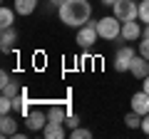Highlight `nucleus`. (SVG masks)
<instances>
[{
    "mask_svg": "<svg viewBox=\"0 0 149 139\" xmlns=\"http://www.w3.org/2000/svg\"><path fill=\"white\" fill-rule=\"evenodd\" d=\"M57 15L67 27H82L92 17V5L87 0H65V3H60Z\"/></svg>",
    "mask_w": 149,
    "mask_h": 139,
    "instance_id": "obj_1",
    "label": "nucleus"
},
{
    "mask_svg": "<svg viewBox=\"0 0 149 139\" xmlns=\"http://www.w3.org/2000/svg\"><path fill=\"white\" fill-rule=\"evenodd\" d=\"M97 32L102 40H117L122 38V20L114 15H107L102 20H97Z\"/></svg>",
    "mask_w": 149,
    "mask_h": 139,
    "instance_id": "obj_2",
    "label": "nucleus"
},
{
    "mask_svg": "<svg viewBox=\"0 0 149 139\" xmlns=\"http://www.w3.org/2000/svg\"><path fill=\"white\" fill-rule=\"evenodd\" d=\"M112 8H114V17H119L122 22L139 20V3L134 0H117Z\"/></svg>",
    "mask_w": 149,
    "mask_h": 139,
    "instance_id": "obj_3",
    "label": "nucleus"
},
{
    "mask_svg": "<svg viewBox=\"0 0 149 139\" xmlns=\"http://www.w3.org/2000/svg\"><path fill=\"white\" fill-rule=\"evenodd\" d=\"M97 38H100V32H97V22H85V25L77 30V45L80 47H92V45L97 42Z\"/></svg>",
    "mask_w": 149,
    "mask_h": 139,
    "instance_id": "obj_4",
    "label": "nucleus"
},
{
    "mask_svg": "<svg viewBox=\"0 0 149 139\" xmlns=\"http://www.w3.org/2000/svg\"><path fill=\"white\" fill-rule=\"evenodd\" d=\"M132 60H134V50L129 47V45H122V47L117 50V55H114V70H117V72H129Z\"/></svg>",
    "mask_w": 149,
    "mask_h": 139,
    "instance_id": "obj_5",
    "label": "nucleus"
},
{
    "mask_svg": "<svg viewBox=\"0 0 149 139\" xmlns=\"http://www.w3.org/2000/svg\"><path fill=\"white\" fill-rule=\"evenodd\" d=\"M45 124H47V114L40 112V109H32V112L25 117V127L30 129V132H42Z\"/></svg>",
    "mask_w": 149,
    "mask_h": 139,
    "instance_id": "obj_6",
    "label": "nucleus"
},
{
    "mask_svg": "<svg viewBox=\"0 0 149 139\" xmlns=\"http://www.w3.org/2000/svg\"><path fill=\"white\" fill-rule=\"evenodd\" d=\"M142 32H144V27L139 25L137 20L122 22V40H127V42H134V40H142Z\"/></svg>",
    "mask_w": 149,
    "mask_h": 139,
    "instance_id": "obj_7",
    "label": "nucleus"
},
{
    "mask_svg": "<svg viewBox=\"0 0 149 139\" xmlns=\"http://www.w3.org/2000/svg\"><path fill=\"white\" fill-rule=\"evenodd\" d=\"M129 72H132L134 77H139V80H144V77L149 75V60L142 57V55H134L132 65H129Z\"/></svg>",
    "mask_w": 149,
    "mask_h": 139,
    "instance_id": "obj_8",
    "label": "nucleus"
},
{
    "mask_svg": "<svg viewBox=\"0 0 149 139\" xmlns=\"http://www.w3.org/2000/svg\"><path fill=\"white\" fill-rule=\"evenodd\" d=\"M132 109H134V112H139L142 117H144V114H149V95L144 90L132 95Z\"/></svg>",
    "mask_w": 149,
    "mask_h": 139,
    "instance_id": "obj_9",
    "label": "nucleus"
},
{
    "mask_svg": "<svg viewBox=\"0 0 149 139\" xmlns=\"http://www.w3.org/2000/svg\"><path fill=\"white\" fill-rule=\"evenodd\" d=\"M0 134H3V137H15L17 134V122H15V117H13V112L0 117Z\"/></svg>",
    "mask_w": 149,
    "mask_h": 139,
    "instance_id": "obj_10",
    "label": "nucleus"
},
{
    "mask_svg": "<svg viewBox=\"0 0 149 139\" xmlns=\"http://www.w3.org/2000/svg\"><path fill=\"white\" fill-rule=\"evenodd\" d=\"M15 42H17V30L15 27H5L3 30V38H0V50L3 52H10L15 47Z\"/></svg>",
    "mask_w": 149,
    "mask_h": 139,
    "instance_id": "obj_11",
    "label": "nucleus"
},
{
    "mask_svg": "<svg viewBox=\"0 0 149 139\" xmlns=\"http://www.w3.org/2000/svg\"><path fill=\"white\" fill-rule=\"evenodd\" d=\"M42 137L45 139H65L67 132H65V124H57V122H47L42 129Z\"/></svg>",
    "mask_w": 149,
    "mask_h": 139,
    "instance_id": "obj_12",
    "label": "nucleus"
},
{
    "mask_svg": "<svg viewBox=\"0 0 149 139\" xmlns=\"http://www.w3.org/2000/svg\"><path fill=\"white\" fill-rule=\"evenodd\" d=\"M67 114H70V109H65V107H60V104H55V107H50V112H47V122H57V124H65Z\"/></svg>",
    "mask_w": 149,
    "mask_h": 139,
    "instance_id": "obj_13",
    "label": "nucleus"
},
{
    "mask_svg": "<svg viewBox=\"0 0 149 139\" xmlns=\"http://www.w3.org/2000/svg\"><path fill=\"white\" fill-rule=\"evenodd\" d=\"M37 8V0H15V13L17 15H32Z\"/></svg>",
    "mask_w": 149,
    "mask_h": 139,
    "instance_id": "obj_14",
    "label": "nucleus"
},
{
    "mask_svg": "<svg viewBox=\"0 0 149 139\" xmlns=\"http://www.w3.org/2000/svg\"><path fill=\"white\" fill-rule=\"evenodd\" d=\"M13 25H15V13L10 8H3L0 10V27L5 30V27H13Z\"/></svg>",
    "mask_w": 149,
    "mask_h": 139,
    "instance_id": "obj_15",
    "label": "nucleus"
},
{
    "mask_svg": "<svg viewBox=\"0 0 149 139\" xmlns=\"http://www.w3.org/2000/svg\"><path fill=\"white\" fill-rule=\"evenodd\" d=\"M124 124H127L129 129H137V127H142V114L132 109V112H129L127 117H124Z\"/></svg>",
    "mask_w": 149,
    "mask_h": 139,
    "instance_id": "obj_16",
    "label": "nucleus"
},
{
    "mask_svg": "<svg viewBox=\"0 0 149 139\" xmlns=\"http://www.w3.org/2000/svg\"><path fill=\"white\" fill-rule=\"evenodd\" d=\"M13 112V97L3 95L0 97V114H10Z\"/></svg>",
    "mask_w": 149,
    "mask_h": 139,
    "instance_id": "obj_17",
    "label": "nucleus"
},
{
    "mask_svg": "<svg viewBox=\"0 0 149 139\" xmlns=\"http://www.w3.org/2000/svg\"><path fill=\"white\" fill-rule=\"evenodd\" d=\"M70 137L72 139H90L92 132L90 129H82V127H74V129H70Z\"/></svg>",
    "mask_w": 149,
    "mask_h": 139,
    "instance_id": "obj_18",
    "label": "nucleus"
},
{
    "mask_svg": "<svg viewBox=\"0 0 149 139\" xmlns=\"http://www.w3.org/2000/svg\"><path fill=\"white\" fill-rule=\"evenodd\" d=\"M139 20L144 25H149V0H142L139 3Z\"/></svg>",
    "mask_w": 149,
    "mask_h": 139,
    "instance_id": "obj_19",
    "label": "nucleus"
},
{
    "mask_svg": "<svg viewBox=\"0 0 149 139\" xmlns=\"http://www.w3.org/2000/svg\"><path fill=\"white\" fill-rule=\"evenodd\" d=\"M20 87H17V82H10V85H5V87H3V95H8V97H13V99H15V97L17 95H20Z\"/></svg>",
    "mask_w": 149,
    "mask_h": 139,
    "instance_id": "obj_20",
    "label": "nucleus"
},
{
    "mask_svg": "<svg viewBox=\"0 0 149 139\" xmlns=\"http://www.w3.org/2000/svg\"><path fill=\"white\" fill-rule=\"evenodd\" d=\"M139 55L149 60V40L147 38H142V42H139Z\"/></svg>",
    "mask_w": 149,
    "mask_h": 139,
    "instance_id": "obj_21",
    "label": "nucleus"
},
{
    "mask_svg": "<svg viewBox=\"0 0 149 139\" xmlns=\"http://www.w3.org/2000/svg\"><path fill=\"white\" fill-rule=\"evenodd\" d=\"M65 124H67L70 129H74V127H80V117H77V114H67V119H65Z\"/></svg>",
    "mask_w": 149,
    "mask_h": 139,
    "instance_id": "obj_22",
    "label": "nucleus"
},
{
    "mask_svg": "<svg viewBox=\"0 0 149 139\" xmlns=\"http://www.w3.org/2000/svg\"><path fill=\"white\" fill-rule=\"evenodd\" d=\"M139 129L149 137V114H144V117H142V127H139Z\"/></svg>",
    "mask_w": 149,
    "mask_h": 139,
    "instance_id": "obj_23",
    "label": "nucleus"
},
{
    "mask_svg": "<svg viewBox=\"0 0 149 139\" xmlns=\"http://www.w3.org/2000/svg\"><path fill=\"white\" fill-rule=\"evenodd\" d=\"M5 85H10V75L3 70V72H0V87H5Z\"/></svg>",
    "mask_w": 149,
    "mask_h": 139,
    "instance_id": "obj_24",
    "label": "nucleus"
},
{
    "mask_svg": "<svg viewBox=\"0 0 149 139\" xmlns=\"http://www.w3.org/2000/svg\"><path fill=\"white\" fill-rule=\"evenodd\" d=\"M142 90H144V92H147V95H149V75L144 77V82H142Z\"/></svg>",
    "mask_w": 149,
    "mask_h": 139,
    "instance_id": "obj_25",
    "label": "nucleus"
},
{
    "mask_svg": "<svg viewBox=\"0 0 149 139\" xmlns=\"http://www.w3.org/2000/svg\"><path fill=\"white\" fill-rule=\"evenodd\" d=\"M142 38H147V40H149V25H144V32H142Z\"/></svg>",
    "mask_w": 149,
    "mask_h": 139,
    "instance_id": "obj_26",
    "label": "nucleus"
},
{
    "mask_svg": "<svg viewBox=\"0 0 149 139\" xmlns=\"http://www.w3.org/2000/svg\"><path fill=\"white\" fill-rule=\"evenodd\" d=\"M114 3H117V0H102V5H109V8L114 5Z\"/></svg>",
    "mask_w": 149,
    "mask_h": 139,
    "instance_id": "obj_27",
    "label": "nucleus"
},
{
    "mask_svg": "<svg viewBox=\"0 0 149 139\" xmlns=\"http://www.w3.org/2000/svg\"><path fill=\"white\" fill-rule=\"evenodd\" d=\"M50 3H52V5H57V8H60V3H65V0H50Z\"/></svg>",
    "mask_w": 149,
    "mask_h": 139,
    "instance_id": "obj_28",
    "label": "nucleus"
}]
</instances>
